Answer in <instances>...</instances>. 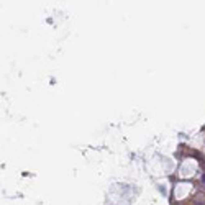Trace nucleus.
<instances>
[{
  "label": "nucleus",
  "mask_w": 205,
  "mask_h": 205,
  "mask_svg": "<svg viewBox=\"0 0 205 205\" xmlns=\"http://www.w3.org/2000/svg\"><path fill=\"white\" fill-rule=\"evenodd\" d=\"M194 205H205V202H202V200H198V198H195V200H194Z\"/></svg>",
  "instance_id": "obj_1"
},
{
  "label": "nucleus",
  "mask_w": 205,
  "mask_h": 205,
  "mask_svg": "<svg viewBox=\"0 0 205 205\" xmlns=\"http://www.w3.org/2000/svg\"><path fill=\"white\" fill-rule=\"evenodd\" d=\"M202 180H203V182H205V174H203V176H202Z\"/></svg>",
  "instance_id": "obj_2"
}]
</instances>
